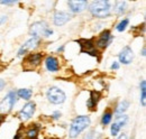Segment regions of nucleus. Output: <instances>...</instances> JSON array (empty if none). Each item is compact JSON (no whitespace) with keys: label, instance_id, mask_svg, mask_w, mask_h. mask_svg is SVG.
Listing matches in <instances>:
<instances>
[{"label":"nucleus","instance_id":"obj_1","mask_svg":"<svg viewBox=\"0 0 146 139\" xmlns=\"http://www.w3.org/2000/svg\"><path fill=\"white\" fill-rule=\"evenodd\" d=\"M90 118L88 116H78L74 118V120L71 123L70 131H69V137L70 138H76L86 128L90 126Z\"/></svg>","mask_w":146,"mask_h":139},{"label":"nucleus","instance_id":"obj_2","mask_svg":"<svg viewBox=\"0 0 146 139\" xmlns=\"http://www.w3.org/2000/svg\"><path fill=\"white\" fill-rule=\"evenodd\" d=\"M89 10L93 17L106 18L110 16L111 6L109 1H92Z\"/></svg>","mask_w":146,"mask_h":139},{"label":"nucleus","instance_id":"obj_3","mask_svg":"<svg viewBox=\"0 0 146 139\" xmlns=\"http://www.w3.org/2000/svg\"><path fill=\"white\" fill-rule=\"evenodd\" d=\"M43 54L42 53H29L23 62V69L25 71H34L42 63Z\"/></svg>","mask_w":146,"mask_h":139},{"label":"nucleus","instance_id":"obj_4","mask_svg":"<svg viewBox=\"0 0 146 139\" xmlns=\"http://www.w3.org/2000/svg\"><path fill=\"white\" fill-rule=\"evenodd\" d=\"M31 34L33 37H50L53 34V29H51L46 23L44 21H36L31 26Z\"/></svg>","mask_w":146,"mask_h":139},{"label":"nucleus","instance_id":"obj_5","mask_svg":"<svg viewBox=\"0 0 146 139\" xmlns=\"http://www.w3.org/2000/svg\"><path fill=\"white\" fill-rule=\"evenodd\" d=\"M46 97H47V100L51 103H54V104L63 103L65 101V99H66V95L63 92V90H61L60 87H50L47 90V92H46Z\"/></svg>","mask_w":146,"mask_h":139},{"label":"nucleus","instance_id":"obj_6","mask_svg":"<svg viewBox=\"0 0 146 139\" xmlns=\"http://www.w3.org/2000/svg\"><path fill=\"white\" fill-rule=\"evenodd\" d=\"M78 43L81 47V53L89 54L91 56L98 57V60H99V51L96 48L93 39H79Z\"/></svg>","mask_w":146,"mask_h":139},{"label":"nucleus","instance_id":"obj_7","mask_svg":"<svg viewBox=\"0 0 146 139\" xmlns=\"http://www.w3.org/2000/svg\"><path fill=\"white\" fill-rule=\"evenodd\" d=\"M16 102H17V94H16V92L11 91L1 101V103H0V110L2 112L8 113V112H10L13 110V108L16 104Z\"/></svg>","mask_w":146,"mask_h":139},{"label":"nucleus","instance_id":"obj_8","mask_svg":"<svg viewBox=\"0 0 146 139\" xmlns=\"http://www.w3.org/2000/svg\"><path fill=\"white\" fill-rule=\"evenodd\" d=\"M112 39H113V37H112L109 29H105L98 36V38L94 43V46L97 50H105L108 47V45L112 42Z\"/></svg>","mask_w":146,"mask_h":139},{"label":"nucleus","instance_id":"obj_9","mask_svg":"<svg viewBox=\"0 0 146 139\" xmlns=\"http://www.w3.org/2000/svg\"><path fill=\"white\" fill-rule=\"evenodd\" d=\"M35 110H36V104L33 101H29L23 107V109L19 111V118L23 120V121H27L29 120L34 113H35Z\"/></svg>","mask_w":146,"mask_h":139},{"label":"nucleus","instance_id":"obj_10","mask_svg":"<svg viewBox=\"0 0 146 139\" xmlns=\"http://www.w3.org/2000/svg\"><path fill=\"white\" fill-rule=\"evenodd\" d=\"M39 43H40V38H37V37H32V38H29V39L20 47V50L18 51V56H23L24 54H26L28 51L35 50L37 46L39 45Z\"/></svg>","mask_w":146,"mask_h":139},{"label":"nucleus","instance_id":"obj_11","mask_svg":"<svg viewBox=\"0 0 146 139\" xmlns=\"http://www.w3.org/2000/svg\"><path fill=\"white\" fill-rule=\"evenodd\" d=\"M68 6L70 10L74 14H80L82 13L87 7H88V1L86 0H71L68 2Z\"/></svg>","mask_w":146,"mask_h":139},{"label":"nucleus","instance_id":"obj_12","mask_svg":"<svg viewBox=\"0 0 146 139\" xmlns=\"http://www.w3.org/2000/svg\"><path fill=\"white\" fill-rule=\"evenodd\" d=\"M119 57V62L125 64V65H128L133 62V58H134V53H133V50L129 47V46H126L121 50V52L119 53L118 55Z\"/></svg>","mask_w":146,"mask_h":139},{"label":"nucleus","instance_id":"obj_13","mask_svg":"<svg viewBox=\"0 0 146 139\" xmlns=\"http://www.w3.org/2000/svg\"><path fill=\"white\" fill-rule=\"evenodd\" d=\"M101 97H102V94H101L100 91H97V90L91 91V92H90V98H89V100L87 101V107H88V109L91 110V111H94V110L97 109V104L100 101Z\"/></svg>","mask_w":146,"mask_h":139},{"label":"nucleus","instance_id":"obj_14","mask_svg":"<svg viewBox=\"0 0 146 139\" xmlns=\"http://www.w3.org/2000/svg\"><path fill=\"white\" fill-rule=\"evenodd\" d=\"M70 18H71L70 14L66 11H56L54 14L53 21L56 26H63L70 20Z\"/></svg>","mask_w":146,"mask_h":139},{"label":"nucleus","instance_id":"obj_15","mask_svg":"<svg viewBox=\"0 0 146 139\" xmlns=\"http://www.w3.org/2000/svg\"><path fill=\"white\" fill-rule=\"evenodd\" d=\"M39 129H40V126L38 123H34V124L29 126L24 132L25 139H37V136L39 134Z\"/></svg>","mask_w":146,"mask_h":139},{"label":"nucleus","instance_id":"obj_16","mask_svg":"<svg viewBox=\"0 0 146 139\" xmlns=\"http://www.w3.org/2000/svg\"><path fill=\"white\" fill-rule=\"evenodd\" d=\"M45 66L50 72H57L60 70V62L55 56H47L45 58Z\"/></svg>","mask_w":146,"mask_h":139},{"label":"nucleus","instance_id":"obj_17","mask_svg":"<svg viewBox=\"0 0 146 139\" xmlns=\"http://www.w3.org/2000/svg\"><path fill=\"white\" fill-rule=\"evenodd\" d=\"M128 107H129V101H127V100L120 101L119 103L117 104L116 109H115V115H116V117H119V116L124 115V112L127 110Z\"/></svg>","mask_w":146,"mask_h":139},{"label":"nucleus","instance_id":"obj_18","mask_svg":"<svg viewBox=\"0 0 146 139\" xmlns=\"http://www.w3.org/2000/svg\"><path fill=\"white\" fill-rule=\"evenodd\" d=\"M17 97L20 98V99H23V100H26V101H28L31 98H32V94H33V91L31 90V89H20L17 91Z\"/></svg>","mask_w":146,"mask_h":139},{"label":"nucleus","instance_id":"obj_19","mask_svg":"<svg viewBox=\"0 0 146 139\" xmlns=\"http://www.w3.org/2000/svg\"><path fill=\"white\" fill-rule=\"evenodd\" d=\"M126 6H127V2H126V1H118V2H116L115 8H113L115 14H117V15H123V14L126 11Z\"/></svg>","mask_w":146,"mask_h":139},{"label":"nucleus","instance_id":"obj_20","mask_svg":"<svg viewBox=\"0 0 146 139\" xmlns=\"http://www.w3.org/2000/svg\"><path fill=\"white\" fill-rule=\"evenodd\" d=\"M139 87H141V104L143 107H145L146 104V81L143 80L139 84Z\"/></svg>","mask_w":146,"mask_h":139},{"label":"nucleus","instance_id":"obj_21","mask_svg":"<svg viewBox=\"0 0 146 139\" xmlns=\"http://www.w3.org/2000/svg\"><path fill=\"white\" fill-rule=\"evenodd\" d=\"M111 119H112V111L108 109L104 115H102V118H101V124L102 126H107V124H109L110 121H111Z\"/></svg>","mask_w":146,"mask_h":139},{"label":"nucleus","instance_id":"obj_22","mask_svg":"<svg viewBox=\"0 0 146 139\" xmlns=\"http://www.w3.org/2000/svg\"><path fill=\"white\" fill-rule=\"evenodd\" d=\"M128 24H129V19H128V18H125V19L120 20V21L117 24V26H116V29H117L119 33H121V32H124V30L127 28Z\"/></svg>","mask_w":146,"mask_h":139},{"label":"nucleus","instance_id":"obj_23","mask_svg":"<svg viewBox=\"0 0 146 139\" xmlns=\"http://www.w3.org/2000/svg\"><path fill=\"white\" fill-rule=\"evenodd\" d=\"M127 121H128L127 116H126V115H121V116H119V117H117V118H116L115 123H117V124L121 128V127H124V126L127 123Z\"/></svg>","mask_w":146,"mask_h":139},{"label":"nucleus","instance_id":"obj_24","mask_svg":"<svg viewBox=\"0 0 146 139\" xmlns=\"http://www.w3.org/2000/svg\"><path fill=\"white\" fill-rule=\"evenodd\" d=\"M120 127L117 124V123H112L111 124V128H110V132H111V136H117L118 134H119V131H120Z\"/></svg>","mask_w":146,"mask_h":139},{"label":"nucleus","instance_id":"obj_25","mask_svg":"<svg viewBox=\"0 0 146 139\" xmlns=\"http://www.w3.org/2000/svg\"><path fill=\"white\" fill-rule=\"evenodd\" d=\"M14 139H25V137H24V132H21V129H19L18 131H17V134L15 135Z\"/></svg>","mask_w":146,"mask_h":139},{"label":"nucleus","instance_id":"obj_26","mask_svg":"<svg viewBox=\"0 0 146 139\" xmlns=\"http://www.w3.org/2000/svg\"><path fill=\"white\" fill-rule=\"evenodd\" d=\"M110 69L113 70V71H115V70H118L119 69V63H118V62H113V63L111 64V68H110Z\"/></svg>","mask_w":146,"mask_h":139},{"label":"nucleus","instance_id":"obj_27","mask_svg":"<svg viewBox=\"0 0 146 139\" xmlns=\"http://www.w3.org/2000/svg\"><path fill=\"white\" fill-rule=\"evenodd\" d=\"M61 116H62V113H61L60 111H56V112L53 113L52 118H53V119H58V118H61Z\"/></svg>","mask_w":146,"mask_h":139},{"label":"nucleus","instance_id":"obj_28","mask_svg":"<svg viewBox=\"0 0 146 139\" xmlns=\"http://www.w3.org/2000/svg\"><path fill=\"white\" fill-rule=\"evenodd\" d=\"M5 87H6V82H5L3 80H1V79H0V91H1Z\"/></svg>","mask_w":146,"mask_h":139},{"label":"nucleus","instance_id":"obj_29","mask_svg":"<svg viewBox=\"0 0 146 139\" xmlns=\"http://www.w3.org/2000/svg\"><path fill=\"white\" fill-rule=\"evenodd\" d=\"M5 21H7V16H2L0 18V25H2Z\"/></svg>","mask_w":146,"mask_h":139},{"label":"nucleus","instance_id":"obj_30","mask_svg":"<svg viewBox=\"0 0 146 139\" xmlns=\"http://www.w3.org/2000/svg\"><path fill=\"white\" fill-rule=\"evenodd\" d=\"M2 5H14L15 1H1Z\"/></svg>","mask_w":146,"mask_h":139},{"label":"nucleus","instance_id":"obj_31","mask_svg":"<svg viewBox=\"0 0 146 139\" xmlns=\"http://www.w3.org/2000/svg\"><path fill=\"white\" fill-rule=\"evenodd\" d=\"M92 137H93V131H90L88 136H86V139H92Z\"/></svg>","mask_w":146,"mask_h":139},{"label":"nucleus","instance_id":"obj_32","mask_svg":"<svg viewBox=\"0 0 146 139\" xmlns=\"http://www.w3.org/2000/svg\"><path fill=\"white\" fill-rule=\"evenodd\" d=\"M5 119H6V116L5 115H0V124L5 121Z\"/></svg>","mask_w":146,"mask_h":139},{"label":"nucleus","instance_id":"obj_33","mask_svg":"<svg viewBox=\"0 0 146 139\" xmlns=\"http://www.w3.org/2000/svg\"><path fill=\"white\" fill-rule=\"evenodd\" d=\"M117 139H127V136H126V134H121Z\"/></svg>","mask_w":146,"mask_h":139},{"label":"nucleus","instance_id":"obj_34","mask_svg":"<svg viewBox=\"0 0 146 139\" xmlns=\"http://www.w3.org/2000/svg\"><path fill=\"white\" fill-rule=\"evenodd\" d=\"M63 50H64V46H61V47H58V48H57V52L58 53L63 52Z\"/></svg>","mask_w":146,"mask_h":139},{"label":"nucleus","instance_id":"obj_35","mask_svg":"<svg viewBox=\"0 0 146 139\" xmlns=\"http://www.w3.org/2000/svg\"><path fill=\"white\" fill-rule=\"evenodd\" d=\"M146 50H145V47H143V50H142V55H143V56H145L146 55Z\"/></svg>","mask_w":146,"mask_h":139},{"label":"nucleus","instance_id":"obj_36","mask_svg":"<svg viewBox=\"0 0 146 139\" xmlns=\"http://www.w3.org/2000/svg\"><path fill=\"white\" fill-rule=\"evenodd\" d=\"M48 139H58V138H48Z\"/></svg>","mask_w":146,"mask_h":139}]
</instances>
